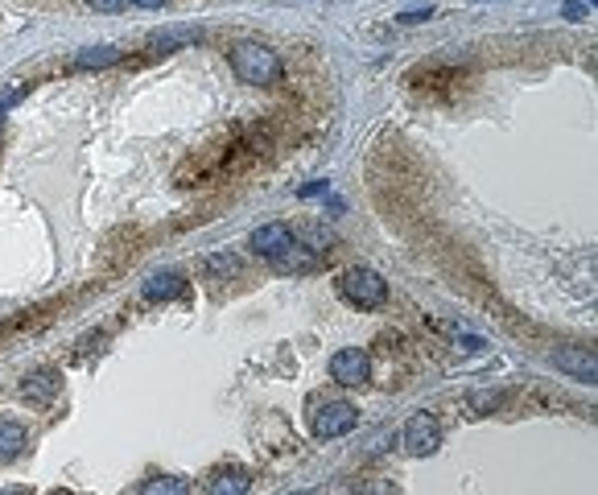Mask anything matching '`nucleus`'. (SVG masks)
<instances>
[{
    "mask_svg": "<svg viewBox=\"0 0 598 495\" xmlns=\"http://www.w3.org/2000/svg\"><path fill=\"white\" fill-rule=\"evenodd\" d=\"M339 293L359 310H380L388 302V281L376 269H363V264H359V269H347L339 277Z\"/></svg>",
    "mask_w": 598,
    "mask_h": 495,
    "instance_id": "2",
    "label": "nucleus"
},
{
    "mask_svg": "<svg viewBox=\"0 0 598 495\" xmlns=\"http://www.w3.org/2000/svg\"><path fill=\"white\" fill-rule=\"evenodd\" d=\"M429 17H434V9H429V5H425V9H409V13H401L405 25H417V21H429Z\"/></svg>",
    "mask_w": 598,
    "mask_h": 495,
    "instance_id": "20",
    "label": "nucleus"
},
{
    "mask_svg": "<svg viewBox=\"0 0 598 495\" xmlns=\"http://www.w3.org/2000/svg\"><path fill=\"white\" fill-rule=\"evenodd\" d=\"M467 405H471L475 413H491V409H500V405H504V392H495V388H491V392H487V388H483V392H471V396H467Z\"/></svg>",
    "mask_w": 598,
    "mask_h": 495,
    "instance_id": "17",
    "label": "nucleus"
},
{
    "mask_svg": "<svg viewBox=\"0 0 598 495\" xmlns=\"http://www.w3.org/2000/svg\"><path fill=\"white\" fill-rule=\"evenodd\" d=\"M273 264H277L281 273H314V269H318V256H314L310 248H302V244L293 240V248H289L281 260H273Z\"/></svg>",
    "mask_w": 598,
    "mask_h": 495,
    "instance_id": "13",
    "label": "nucleus"
},
{
    "mask_svg": "<svg viewBox=\"0 0 598 495\" xmlns=\"http://www.w3.org/2000/svg\"><path fill=\"white\" fill-rule=\"evenodd\" d=\"M112 62H120V50H116V46H91V50H83V54L75 58L79 71H99V66H112Z\"/></svg>",
    "mask_w": 598,
    "mask_h": 495,
    "instance_id": "15",
    "label": "nucleus"
},
{
    "mask_svg": "<svg viewBox=\"0 0 598 495\" xmlns=\"http://www.w3.org/2000/svg\"><path fill=\"white\" fill-rule=\"evenodd\" d=\"M137 5H145V9H161L165 0H137Z\"/></svg>",
    "mask_w": 598,
    "mask_h": 495,
    "instance_id": "23",
    "label": "nucleus"
},
{
    "mask_svg": "<svg viewBox=\"0 0 598 495\" xmlns=\"http://www.w3.org/2000/svg\"><path fill=\"white\" fill-rule=\"evenodd\" d=\"M161 54H170V50H182V46H194V42H203V29H194V25H170V29H161L149 38Z\"/></svg>",
    "mask_w": 598,
    "mask_h": 495,
    "instance_id": "11",
    "label": "nucleus"
},
{
    "mask_svg": "<svg viewBox=\"0 0 598 495\" xmlns=\"http://www.w3.org/2000/svg\"><path fill=\"white\" fill-rule=\"evenodd\" d=\"M87 5H91V9H99V13H120V9L128 5V0H87Z\"/></svg>",
    "mask_w": 598,
    "mask_h": 495,
    "instance_id": "19",
    "label": "nucleus"
},
{
    "mask_svg": "<svg viewBox=\"0 0 598 495\" xmlns=\"http://www.w3.org/2000/svg\"><path fill=\"white\" fill-rule=\"evenodd\" d=\"M553 363H557V372H566L574 380H586V384H594V376H598V359H594L590 347H557Z\"/></svg>",
    "mask_w": 598,
    "mask_h": 495,
    "instance_id": "7",
    "label": "nucleus"
},
{
    "mask_svg": "<svg viewBox=\"0 0 598 495\" xmlns=\"http://www.w3.org/2000/svg\"><path fill=\"white\" fill-rule=\"evenodd\" d=\"M29 446V434L21 421H0V467H9L13 458H21Z\"/></svg>",
    "mask_w": 598,
    "mask_h": 495,
    "instance_id": "10",
    "label": "nucleus"
},
{
    "mask_svg": "<svg viewBox=\"0 0 598 495\" xmlns=\"http://www.w3.org/2000/svg\"><path fill=\"white\" fill-rule=\"evenodd\" d=\"M355 425H359V409L347 405V401H330V405H322V409L314 413V434H318L322 442H326V438L351 434Z\"/></svg>",
    "mask_w": 598,
    "mask_h": 495,
    "instance_id": "4",
    "label": "nucleus"
},
{
    "mask_svg": "<svg viewBox=\"0 0 598 495\" xmlns=\"http://www.w3.org/2000/svg\"><path fill=\"white\" fill-rule=\"evenodd\" d=\"M207 273H211V277H219V281H227V277H236V273H240V260L231 256V252L207 256Z\"/></svg>",
    "mask_w": 598,
    "mask_h": 495,
    "instance_id": "16",
    "label": "nucleus"
},
{
    "mask_svg": "<svg viewBox=\"0 0 598 495\" xmlns=\"http://www.w3.org/2000/svg\"><path fill=\"white\" fill-rule=\"evenodd\" d=\"M58 388H62V376L54 368H42V372H33V376L21 380V396L29 405H50Z\"/></svg>",
    "mask_w": 598,
    "mask_h": 495,
    "instance_id": "9",
    "label": "nucleus"
},
{
    "mask_svg": "<svg viewBox=\"0 0 598 495\" xmlns=\"http://www.w3.org/2000/svg\"><path fill=\"white\" fill-rule=\"evenodd\" d=\"M330 376H335L339 384H347V388L368 384V380H372V359H368V351H359V347L335 351V359H330Z\"/></svg>",
    "mask_w": 598,
    "mask_h": 495,
    "instance_id": "5",
    "label": "nucleus"
},
{
    "mask_svg": "<svg viewBox=\"0 0 598 495\" xmlns=\"http://www.w3.org/2000/svg\"><path fill=\"white\" fill-rule=\"evenodd\" d=\"M359 495H396V491H392V483L372 479V483H363V487H359Z\"/></svg>",
    "mask_w": 598,
    "mask_h": 495,
    "instance_id": "18",
    "label": "nucleus"
},
{
    "mask_svg": "<svg viewBox=\"0 0 598 495\" xmlns=\"http://www.w3.org/2000/svg\"><path fill=\"white\" fill-rule=\"evenodd\" d=\"M566 17H570V21H586V5H578V0H570V5H566Z\"/></svg>",
    "mask_w": 598,
    "mask_h": 495,
    "instance_id": "21",
    "label": "nucleus"
},
{
    "mask_svg": "<svg viewBox=\"0 0 598 495\" xmlns=\"http://www.w3.org/2000/svg\"><path fill=\"white\" fill-rule=\"evenodd\" d=\"M231 71H236V79L248 87H273V83H281L285 66L277 58V50L260 46V42H240L231 50Z\"/></svg>",
    "mask_w": 598,
    "mask_h": 495,
    "instance_id": "1",
    "label": "nucleus"
},
{
    "mask_svg": "<svg viewBox=\"0 0 598 495\" xmlns=\"http://www.w3.org/2000/svg\"><path fill=\"white\" fill-rule=\"evenodd\" d=\"M178 293H186L182 273H157V277L145 281V297H149V302H170V297H178Z\"/></svg>",
    "mask_w": 598,
    "mask_h": 495,
    "instance_id": "12",
    "label": "nucleus"
},
{
    "mask_svg": "<svg viewBox=\"0 0 598 495\" xmlns=\"http://www.w3.org/2000/svg\"><path fill=\"white\" fill-rule=\"evenodd\" d=\"M405 450L409 454H417V458H425V454H438V446H442V425H438V417L434 413H413L409 417V425H405Z\"/></svg>",
    "mask_w": 598,
    "mask_h": 495,
    "instance_id": "3",
    "label": "nucleus"
},
{
    "mask_svg": "<svg viewBox=\"0 0 598 495\" xmlns=\"http://www.w3.org/2000/svg\"><path fill=\"white\" fill-rule=\"evenodd\" d=\"M0 495H29L25 487H0Z\"/></svg>",
    "mask_w": 598,
    "mask_h": 495,
    "instance_id": "22",
    "label": "nucleus"
},
{
    "mask_svg": "<svg viewBox=\"0 0 598 495\" xmlns=\"http://www.w3.org/2000/svg\"><path fill=\"white\" fill-rule=\"evenodd\" d=\"M50 495H71V491H50Z\"/></svg>",
    "mask_w": 598,
    "mask_h": 495,
    "instance_id": "24",
    "label": "nucleus"
},
{
    "mask_svg": "<svg viewBox=\"0 0 598 495\" xmlns=\"http://www.w3.org/2000/svg\"><path fill=\"white\" fill-rule=\"evenodd\" d=\"M252 491V475L236 462H227V467H215L207 475V495H248Z\"/></svg>",
    "mask_w": 598,
    "mask_h": 495,
    "instance_id": "8",
    "label": "nucleus"
},
{
    "mask_svg": "<svg viewBox=\"0 0 598 495\" xmlns=\"http://www.w3.org/2000/svg\"><path fill=\"white\" fill-rule=\"evenodd\" d=\"M297 495H310V491H297Z\"/></svg>",
    "mask_w": 598,
    "mask_h": 495,
    "instance_id": "25",
    "label": "nucleus"
},
{
    "mask_svg": "<svg viewBox=\"0 0 598 495\" xmlns=\"http://www.w3.org/2000/svg\"><path fill=\"white\" fill-rule=\"evenodd\" d=\"M293 240H297V236H293L285 223H264V227L252 231V252H256L260 260L273 264V260H281V256L293 248Z\"/></svg>",
    "mask_w": 598,
    "mask_h": 495,
    "instance_id": "6",
    "label": "nucleus"
},
{
    "mask_svg": "<svg viewBox=\"0 0 598 495\" xmlns=\"http://www.w3.org/2000/svg\"><path fill=\"white\" fill-rule=\"evenodd\" d=\"M141 495H190V479L182 475H153L141 483Z\"/></svg>",
    "mask_w": 598,
    "mask_h": 495,
    "instance_id": "14",
    "label": "nucleus"
}]
</instances>
